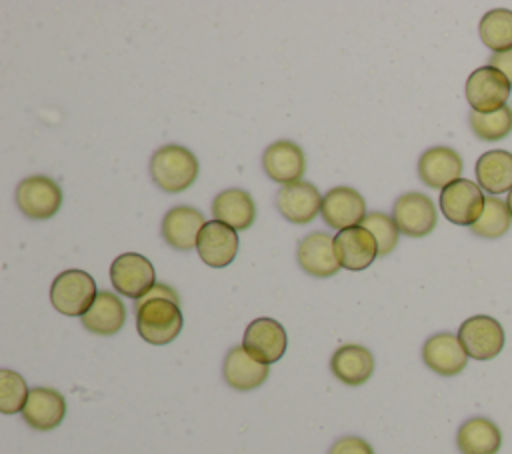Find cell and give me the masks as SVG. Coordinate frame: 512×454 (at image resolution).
<instances>
[{"instance_id":"6da1fadb","label":"cell","mask_w":512,"mask_h":454,"mask_svg":"<svg viewBox=\"0 0 512 454\" xmlns=\"http://www.w3.org/2000/svg\"><path fill=\"white\" fill-rule=\"evenodd\" d=\"M136 330L142 340L154 346L172 342L182 330V312L178 306V294L164 282L144 294L134 304Z\"/></svg>"},{"instance_id":"7a4b0ae2","label":"cell","mask_w":512,"mask_h":454,"mask_svg":"<svg viewBox=\"0 0 512 454\" xmlns=\"http://www.w3.org/2000/svg\"><path fill=\"white\" fill-rule=\"evenodd\" d=\"M198 170L200 166L192 150L180 144H164L150 158V176L154 184L168 194L192 186L198 178Z\"/></svg>"},{"instance_id":"3957f363","label":"cell","mask_w":512,"mask_h":454,"mask_svg":"<svg viewBox=\"0 0 512 454\" xmlns=\"http://www.w3.org/2000/svg\"><path fill=\"white\" fill-rule=\"evenodd\" d=\"M98 296L94 278L84 270H64L50 284V302L64 316H84Z\"/></svg>"},{"instance_id":"277c9868","label":"cell","mask_w":512,"mask_h":454,"mask_svg":"<svg viewBox=\"0 0 512 454\" xmlns=\"http://www.w3.org/2000/svg\"><path fill=\"white\" fill-rule=\"evenodd\" d=\"M16 206L30 220H48L62 206V190L50 176L32 174L16 186Z\"/></svg>"},{"instance_id":"5b68a950","label":"cell","mask_w":512,"mask_h":454,"mask_svg":"<svg viewBox=\"0 0 512 454\" xmlns=\"http://www.w3.org/2000/svg\"><path fill=\"white\" fill-rule=\"evenodd\" d=\"M110 282L118 294L140 300L156 286V270L146 256L124 252L110 264Z\"/></svg>"},{"instance_id":"8992f818","label":"cell","mask_w":512,"mask_h":454,"mask_svg":"<svg viewBox=\"0 0 512 454\" xmlns=\"http://www.w3.org/2000/svg\"><path fill=\"white\" fill-rule=\"evenodd\" d=\"M458 340L464 346L468 358L492 360L502 352L506 336L502 324L496 318L476 314L460 324Z\"/></svg>"},{"instance_id":"52a82bcc","label":"cell","mask_w":512,"mask_h":454,"mask_svg":"<svg viewBox=\"0 0 512 454\" xmlns=\"http://www.w3.org/2000/svg\"><path fill=\"white\" fill-rule=\"evenodd\" d=\"M510 82L508 78L492 68V66H480L476 68L468 80H466V100L472 106V112L478 114H490L506 106L510 98Z\"/></svg>"},{"instance_id":"ba28073f","label":"cell","mask_w":512,"mask_h":454,"mask_svg":"<svg viewBox=\"0 0 512 454\" xmlns=\"http://www.w3.org/2000/svg\"><path fill=\"white\" fill-rule=\"evenodd\" d=\"M440 210L442 214L458 226H472L484 212L486 198L482 188L466 178H458L440 190Z\"/></svg>"},{"instance_id":"9c48e42d","label":"cell","mask_w":512,"mask_h":454,"mask_svg":"<svg viewBox=\"0 0 512 454\" xmlns=\"http://www.w3.org/2000/svg\"><path fill=\"white\" fill-rule=\"evenodd\" d=\"M392 218L400 230L410 238L428 236L438 222V212L434 202L422 192L402 194L392 208Z\"/></svg>"},{"instance_id":"30bf717a","label":"cell","mask_w":512,"mask_h":454,"mask_svg":"<svg viewBox=\"0 0 512 454\" xmlns=\"http://www.w3.org/2000/svg\"><path fill=\"white\" fill-rule=\"evenodd\" d=\"M244 350L262 364L278 362L288 346L284 326L274 318H256L244 330Z\"/></svg>"},{"instance_id":"8fae6325","label":"cell","mask_w":512,"mask_h":454,"mask_svg":"<svg viewBox=\"0 0 512 454\" xmlns=\"http://www.w3.org/2000/svg\"><path fill=\"white\" fill-rule=\"evenodd\" d=\"M324 222L334 230L360 226L366 218V202L352 186H334L322 198L320 210Z\"/></svg>"},{"instance_id":"7c38bea8","label":"cell","mask_w":512,"mask_h":454,"mask_svg":"<svg viewBox=\"0 0 512 454\" xmlns=\"http://www.w3.org/2000/svg\"><path fill=\"white\" fill-rule=\"evenodd\" d=\"M262 170L282 186L300 182L306 172V156L300 144L288 138L272 142L262 154Z\"/></svg>"},{"instance_id":"4fadbf2b","label":"cell","mask_w":512,"mask_h":454,"mask_svg":"<svg viewBox=\"0 0 512 454\" xmlns=\"http://www.w3.org/2000/svg\"><path fill=\"white\" fill-rule=\"evenodd\" d=\"M334 254L340 268L358 272L368 268L378 256V244L370 230L364 226H354L340 230L334 236Z\"/></svg>"},{"instance_id":"5bb4252c","label":"cell","mask_w":512,"mask_h":454,"mask_svg":"<svg viewBox=\"0 0 512 454\" xmlns=\"http://www.w3.org/2000/svg\"><path fill=\"white\" fill-rule=\"evenodd\" d=\"M320 190L312 182L286 184L276 194V208L292 224H308L322 210Z\"/></svg>"},{"instance_id":"9a60e30c","label":"cell","mask_w":512,"mask_h":454,"mask_svg":"<svg viewBox=\"0 0 512 454\" xmlns=\"http://www.w3.org/2000/svg\"><path fill=\"white\" fill-rule=\"evenodd\" d=\"M422 360L438 376H456L466 368L468 354L460 344L458 334L438 332L424 342Z\"/></svg>"},{"instance_id":"2e32d148","label":"cell","mask_w":512,"mask_h":454,"mask_svg":"<svg viewBox=\"0 0 512 454\" xmlns=\"http://www.w3.org/2000/svg\"><path fill=\"white\" fill-rule=\"evenodd\" d=\"M238 244L240 240L234 228L218 220H208L200 230L196 250L202 262L210 268H224L236 258Z\"/></svg>"},{"instance_id":"e0dca14e","label":"cell","mask_w":512,"mask_h":454,"mask_svg":"<svg viewBox=\"0 0 512 454\" xmlns=\"http://www.w3.org/2000/svg\"><path fill=\"white\" fill-rule=\"evenodd\" d=\"M206 220L200 210L180 204L170 208L162 218V238L174 250H192L196 248L200 230L204 228Z\"/></svg>"},{"instance_id":"ac0fdd59","label":"cell","mask_w":512,"mask_h":454,"mask_svg":"<svg viewBox=\"0 0 512 454\" xmlns=\"http://www.w3.org/2000/svg\"><path fill=\"white\" fill-rule=\"evenodd\" d=\"M296 258L300 268L314 278H330L340 270L334 254V238L326 232H310L298 242Z\"/></svg>"},{"instance_id":"d6986e66","label":"cell","mask_w":512,"mask_h":454,"mask_svg":"<svg viewBox=\"0 0 512 454\" xmlns=\"http://www.w3.org/2000/svg\"><path fill=\"white\" fill-rule=\"evenodd\" d=\"M462 158L450 146H432L418 158V178L428 188H446L462 174Z\"/></svg>"},{"instance_id":"ffe728a7","label":"cell","mask_w":512,"mask_h":454,"mask_svg":"<svg viewBox=\"0 0 512 454\" xmlns=\"http://www.w3.org/2000/svg\"><path fill=\"white\" fill-rule=\"evenodd\" d=\"M66 416V400L64 396L46 386H36L30 390L28 400L22 408L24 422L34 430H52L60 426Z\"/></svg>"},{"instance_id":"44dd1931","label":"cell","mask_w":512,"mask_h":454,"mask_svg":"<svg viewBox=\"0 0 512 454\" xmlns=\"http://www.w3.org/2000/svg\"><path fill=\"white\" fill-rule=\"evenodd\" d=\"M268 372V364H262L256 358H252L244 350V346H232L224 356V382L238 392H248L262 386L264 380L268 378Z\"/></svg>"},{"instance_id":"7402d4cb","label":"cell","mask_w":512,"mask_h":454,"mask_svg":"<svg viewBox=\"0 0 512 454\" xmlns=\"http://www.w3.org/2000/svg\"><path fill=\"white\" fill-rule=\"evenodd\" d=\"M332 374L346 386H362L374 372V356L366 346L342 344L330 358Z\"/></svg>"},{"instance_id":"603a6c76","label":"cell","mask_w":512,"mask_h":454,"mask_svg":"<svg viewBox=\"0 0 512 454\" xmlns=\"http://www.w3.org/2000/svg\"><path fill=\"white\" fill-rule=\"evenodd\" d=\"M212 216L234 230H246L256 220V202L242 188H226L212 200Z\"/></svg>"},{"instance_id":"cb8c5ba5","label":"cell","mask_w":512,"mask_h":454,"mask_svg":"<svg viewBox=\"0 0 512 454\" xmlns=\"http://www.w3.org/2000/svg\"><path fill=\"white\" fill-rule=\"evenodd\" d=\"M80 322L92 334L112 336L118 330H122L126 322V308L116 294L108 290H100L94 304L80 318Z\"/></svg>"},{"instance_id":"d4e9b609","label":"cell","mask_w":512,"mask_h":454,"mask_svg":"<svg viewBox=\"0 0 512 454\" xmlns=\"http://www.w3.org/2000/svg\"><path fill=\"white\" fill-rule=\"evenodd\" d=\"M456 446L460 454H496L502 446V434L492 420L476 416L458 428Z\"/></svg>"},{"instance_id":"484cf974","label":"cell","mask_w":512,"mask_h":454,"mask_svg":"<svg viewBox=\"0 0 512 454\" xmlns=\"http://www.w3.org/2000/svg\"><path fill=\"white\" fill-rule=\"evenodd\" d=\"M476 182L488 194L512 190V154L508 150H488L476 160Z\"/></svg>"},{"instance_id":"4316f807","label":"cell","mask_w":512,"mask_h":454,"mask_svg":"<svg viewBox=\"0 0 512 454\" xmlns=\"http://www.w3.org/2000/svg\"><path fill=\"white\" fill-rule=\"evenodd\" d=\"M478 34H480V40L492 52L512 50V10L508 8L488 10L480 20Z\"/></svg>"},{"instance_id":"83f0119b","label":"cell","mask_w":512,"mask_h":454,"mask_svg":"<svg viewBox=\"0 0 512 454\" xmlns=\"http://www.w3.org/2000/svg\"><path fill=\"white\" fill-rule=\"evenodd\" d=\"M512 214L508 204L496 196H488L484 204V212L476 224L470 226V232L482 238H500L510 230Z\"/></svg>"},{"instance_id":"f1b7e54d","label":"cell","mask_w":512,"mask_h":454,"mask_svg":"<svg viewBox=\"0 0 512 454\" xmlns=\"http://www.w3.org/2000/svg\"><path fill=\"white\" fill-rule=\"evenodd\" d=\"M468 122L478 140H486V142L502 140L512 132V108L506 104L504 108L490 114L470 112Z\"/></svg>"},{"instance_id":"f546056e","label":"cell","mask_w":512,"mask_h":454,"mask_svg":"<svg viewBox=\"0 0 512 454\" xmlns=\"http://www.w3.org/2000/svg\"><path fill=\"white\" fill-rule=\"evenodd\" d=\"M28 386L26 380L8 368L0 370V412L2 414H16L22 412L28 400Z\"/></svg>"},{"instance_id":"4dcf8cb0","label":"cell","mask_w":512,"mask_h":454,"mask_svg":"<svg viewBox=\"0 0 512 454\" xmlns=\"http://www.w3.org/2000/svg\"><path fill=\"white\" fill-rule=\"evenodd\" d=\"M362 226L374 234L378 244V256H388L396 248L400 230L392 216L384 212H368Z\"/></svg>"},{"instance_id":"1f68e13d","label":"cell","mask_w":512,"mask_h":454,"mask_svg":"<svg viewBox=\"0 0 512 454\" xmlns=\"http://www.w3.org/2000/svg\"><path fill=\"white\" fill-rule=\"evenodd\" d=\"M328 454H374V450L360 436H342L330 446Z\"/></svg>"},{"instance_id":"d6a6232c","label":"cell","mask_w":512,"mask_h":454,"mask_svg":"<svg viewBox=\"0 0 512 454\" xmlns=\"http://www.w3.org/2000/svg\"><path fill=\"white\" fill-rule=\"evenodd\" d=\"M488 66L500 70V72L508 78V82H510V86H512V50H506V52H492V56L488 58Z\"/></svg>"},{"instance_id":"836d02e7","label":"cell","mask_w":512,"mask_h":454,"mask_svg":"<svg viewBox=\"0 0 512 454\" xmlns=\"http://www.w3.org/2000/svg\"><path fill=\"white\" fill-rule=\"evenodd\" d=\"M506 204H508V210H510V214H512V190L508 192V198H506Z\"/></svg>"}]
</instances>
